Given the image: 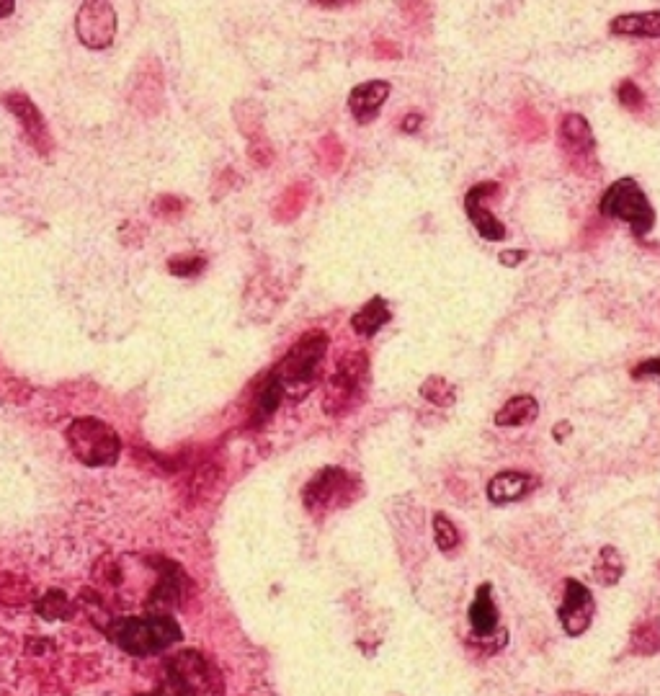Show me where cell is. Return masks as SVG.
<instances>
[{
	"mask_svg": "<svg viewBox=\"0 0 660 696\" xmlns=\"http://www.w3.org/2000/svg\"><path fill=\"white\" fill-rule=\"evenodd\" d=\"M75 457L88 467H111L122 452V439L109 423L98 418H78L65 431Z\"/></svg>",
	"mask_w": 660,
	"mask_h": 696,
	"instance_id": "8992f818",
	"label": "cell"
},
{
	"mask_svg": "<svg viewBox=\"0 0 660 696\" xmlns=\"http://www.w3.org/2000/svg\"><path fill=\"white\" fill-rule=\"evenodd\" d=\"M6 106L13 114L19 116L21 127H24V132L29 135V140L34 142V147H37L39 153L47 155L49 145H52V137H49L47 124H44L39 109L31 104V98L24 96V93H11V96H6Z\"/></svg>",
	"mask_w": 660,
	"mask_h": 696,
	"instance_id": "5bb4252c",
	"label": "cell"
},
{
	"mask_svg": "<svg viewBox=\"0 0 660 696\" xmlns=\"http://www.w3.org/2000/svg\"><path fill=\"white\" fill-rule=\"evenodd\" d=\"M421 124H423V116L421 114H408L403 119V124H400V129H403L405 135H413V132H416V129L421 127Z\"/></svg>",
	"mask_w": 660,
	"mask_h": 696,
	"instance_id": "4dcf8cb0",
	"label": "cell"
},
{
	"mask_svg": "<svg viewBox=\"0 0 660 696\" xmlns=\"http://www.w3.org/2000/svg\"><path fill=\"white\" fill-rule=\"evenodd\" d=\"M617 98L624 109H630V111L645 109V93L640 91V86H637L635 80H624L622 86L617 88Z\"/></svg>",
	"mask_w": 660,
	"mask_h": 696,
	"instance_id": "4316f807",
	"label": "cell"
},
{
	"mask_svg": "<svg viewBox=\"0 0 660 696\" xmlns=\"http://www.w3.org/2000/svg\"><path fill=\"white\" fill-rule=\"evenodd\" d=\"M599 212L609 220H619L630 225L635 238H645L655 227V209L650 204L648 194L642 191L635 178H619L604 191L599 204Z\"/></svg>",
	"mask_w": 660,
	"mask_h": 696,
	"instance_id": "277c9868",
	"label": "cell"
},
{
	"mask_svg": "<svg viewBox=\"0 0 660 696\" xmlns=\"http://www.w3.org/2000/svg\"><path fill=\"white\" fill-rule=\"evenodd\" d=\"M37 614L42 619H49V622L70 619V614H73V604H70V599L65 596V591L52 588V591L42 593V599L37 601Z\"/></svg>",
	"mask_w": 660,
	"mask_h": 696,
	"instance_id": "603a6c76",
	"label": "cell"
},
{
	"mask_svg": "<svg viewBox=\"0 0 660 696\" xmlns=\"http://www.w3.org/2000/svg\"><path fill=\"white\" fill-rule=\"evenodd\" d=\"M560 142H563V147L573 158L581 160L591 158L593 150H596V137H593L591 124L581 114L563 116V122H560Z\"/></svg>",
	"mask_w": 660,
	"mask_h": 696,
	"instance_id": "9a60e30c",
	"label": "cell"
},
{
	"mask_svg": "<svg viewBox=\"0 0 660 696\" xmlns=\"http://www.w3.org/2000/svg\"><path fill=\"white\" fill-rule=\"evenodd\" d=\"M34 599L31 583L24 575L6 573L0 570V604L3 606H24Z\"/></svg>",
	"mask_w": 660,
	"mask_h": 696,
	"instance_id": "7402d4cb",
	"label": "cell"
},
{
	"mask_svg": "<svg viewBox=\"0 0 660 696\" xmlns=\"http://www.w3.org/2000/svg\"><path fill=\"white\" fill-rule=\"evenodd\" d=\"M632 653L653 655L660 653V627L658 622H645L632 632Z\"/></svg>",
	"mask_w": 660,
	"mask_h": 696,
	"instance_id": "d4e9b609",
	"label": "cell"
},
{
	"mask_svg": "<svg viewBox=\"0 0 660 696\" xmlns=\"http://www.w3.org/2000/svg\"><path fill=\"white\" fill-rule=\"evenodd\" d=\"M142 696H171V694H142Z\"/></svg>",
	"mask_w": 660,
	"mask_h": 696,
	"instance_id": "d6a6232c",
	"label": "cell"
},
{
	"mask_svg": "<svg viewBox=\"0 0 660 696\" xmlns=\"http://www.w3.org/2000/svg\"><path fill=\"white\" fill-rule=\"evenodd\" d=\"M13 11H16V3H13V0H0V19L11 16Z\"/></svg>",
	"mask_w": 660,
	"mask_h": 696,
	"instance_id": "1f68e13d",
	"label": "cell"
},
{
	"mask_svg": "<svg viewBox=\"0 0 660 696\" xmlns=\"http://www.w3.org/2000/svg\"><path fill=\"white\" fill-rule=\"evenodd\" d=\"M593 580L599 586H617L624 575V560L614 547H601L593 560Z\"/></svg>",
	"mask_w": 660,
	"mask_h": 696,
	"instance_id": "44dd1931",
	"label": "cell"
},
{
	"mask_svg": "<svg viewBox=\"0 0 660 696\" xmlns=\"http://www.w3.org/2000/svg\"><path fill=\"white\" fill-rule=\"evenodd\" d=\"M109 637L119 648L137 658L163 653L181 640V627L171 614H150V617H124L106 627Z\"/></svg>",
	"mask_w": 660,
	"mask_h": 696,
	"instance_id": "6da1fadb",
	"label": "cell"
},
{
	"mask_svg": "<svg viewBox=\"0 0 660 696\" xmlns=\"http://www.w3.org/2000/svg\"><path fill=\"white\" fill-rule=\"evenodd\" d=\"M171 696H222L225 684L212 660L196 650H181L165 663Z\"/></svg>",
	"mask_w": 660,
	"mask_h": 696,
	"instance_id": "3957f363",
	"label": "cell"
},
{
	"mask_svg": "<svg viewBox=\"0 0 660 696\" xmlns=\"http://www.w3.org/2000/svg\"><path fill=\"white\" fill-rule=\"evenodd\" d=\"M75 29H78L80 42L88 49H104L114 42V34H117V13L111 3L93 0L78 11Z\"/></svg>",
	"mask_w": 660,
	"mask_h": 696,
	"instance_id": "9c48e42d",
	"label": "cell"
},
{
	"mask_svg": "<svg viewBox=\"0 0 660 696\" xmlns=\"http://www.w3.org/2000/svg\"><path fill=\"white\" fill-rule=\"evenodd\" d=\"M369 385V356L364 351H351L338 359V367L325 387V413L346 416L364 400Z\"/></svg>",
	"mask_w": 660,
	"mask_h": 696,
	"instance_id": "5b68a950",
	"label": "cell"
},
{
	"mask_svg": "<svg viewBox=\"0 0 660 696\" xmlns=\"http://www.w3.org/2000/svg\"><path fill=\"white\" fill-rule=\"evenodd\" d=\"M421 397H426L428 403H434L436 408H452L454 400H457V390L444 377L431 374L421 385Z\"/></svg>",
	"mask_w": 660,
	"mask_h": 696,
	"instance_id": "cb8c5ba5",
	"label": "cell"
},
{
	"mask_svg": "<svg viewBox=\"0 0 660 696\" xmlns=\"http://www.w3.org/2000/svg\"><path fill=\"white\" fill-rule=\"evenodd\" d=\"M204 266H207V261H204V258H171V263H168L171 274H176V276L202 274Z\"/></svg>",
	"mask_w": 660,
	"mask_h": 696,
	"instance_id": "83f0119b",
	"label": "cell"
},
{
	"mask_svg": "<svg viewBox=\"0 0 660 696\" xmlns=\"http://www.w3.org/2000/svg\"><path fill=\"white\" fill-rule=\"evenodd\" d=\"M392 320V310L387 305L385 297H372L367 305H361L359 310L351 315V330L356 336L361 338H372L377 336L379 330L385 328L387 323Z\"/></svg>",
	"mask_w": 660,
	"mask_h": 696,
	"instance_id": "ac0fdd59",
	"label": "cell"
},
{
	"mask_svg": "<svg viewBox=\"0 0 660 696\" xmlns=\"http://www.w3.org/2000/svg\"><path fill=\"white\" fill-rule=\"evenodd\" d=\"M359 493L361 485L351 472L343 467H323L302 490V503L310 513H328L349 506Z\"/></svg>",
	"mask_w": 660,
	"mask_h": 696,
	"instance_id": "52a82bcc",
	"label": "cell"
},
{
	"mask_svg": "<svg viewBox=\"0 0 660 696\" xmlns=\"http://www.w3.org/2000/svg\"><path fill=\"white\" fill-rule=\"evenodd\" d=\"M434 539H436V547H439L441 552L457 550L459 542H462L459 529L454 526V521L449 519V516H444V513H436L434 516Z\"/></svg>",
	"mask_w": 660,
	"mask_h": 696,
	"instance_id": "484cf974",
	"label": "cell"
},
{
	"mask_svg": "<svg viewBox=\"0 0 660 696\" xmlns=\"http://www.w3.org/2000/svg\"><path fill=\"white\" fill-rule=\"evenodd\" d=\"M284 387L279 385V379L274 377V374H269V377L263 379L261 387H258L256 392V408H253V421L263 423L269 421L271 416L276 413V408L282 405L284 400Z\"/></svg>",
	"mask_w": 660,
	"mask_h": 696,
	"instance_id": "ffe728a7",
	"label": "cell"
},
{
	"mask_svg": "<svg viewBox=\"0 0 660 696\" xmlns=\"http://www.w3.org/2000/svg\"><path fill=\"white\" fill-rule=\"evenodd\" d=\"M539 416V403L532 395H516L511 400H506L498 413H495V426L501 428H516L526 426V423H534Z\"/></svg>",
	"mask_w": 660,
	"mask_h": 696,
	"instance_id": "d6986e66",
	"label": "cell"
},
{
	"mask_svg": "<svg viewBox=\"0 0 660 696\" xmlns=\"http://www.w3.org/2000/svg\"><path fill=\"white\" fill-rule=\"evenodd\" d=\"M534 477L526 475V472L506 470L498 472V475L490 477L488 483V498L495 506H503V503H516L521 501L524 495L532 493Z\"/></svg>",
	"mask_w": 660,
	"mask_h": 696,
	"instance_id": "2e32d148",
	"label": "cell"
},
{
	"mask_svg": "<svg viewBox=\"0 0 660 696\" xmlns=\"http://www.w3.org/2000/svg\"><path fill=\"white\" fill-rule=\"evenodd\" d=\"M650 374H655V377H660V356H655V359H645L640 361L635 369H632V377L640 379V377H650Z\"/></svg>",
	"mask_w": 660,
	"mask_h": 696,
	"instance_id": "f1b7e54d",
	"label": "cell"
},
{
	"mask_svg": "<svg viewBox=\"0 0 660 696\" xmlns=\"http://www.w3.org/2000/svg\"><path fill=\"white\" fill-rule=\"evenodd\" d=\"M390 93L392 86L387 80H367V83H359V86L349 93V109L351 114L356 116V122H374L379 111H382V106L387 104Z\"/></svg>",
	"mask_w": 660,
	"mask_h": 696,
	"instance_id": "7c38bea8",
	"label": "cell"
},
{
	"mask_svg": "<svg viewBox=\"0 0 660 696\" xmlns=\"http://www.w3.org/2000/svg\"><path fill=\"white\" fill-rule=\"evenodd\" d=\"M495 191H498V184H495V181H485V184L472 186V189L465 194L467 220H470L472 227L480 232V238L490 240V243L506 240L508 235L506 225H503V222L498 220L488 207H485V199H488L490 194H495Z\"/></svg>",
	"mask_w": 660,
	"mask_h": 696,
	"instance_id": "8fae6325",
	"label": "cell"
},
{
	"mask_svg": "<svg viewBox=\"0 0 660 696\" xmlns=\"http://www.w3.org/2000/svg\"><path fill=\"white\" fill-rule=\"evenodd\" d=\"M155 570H158V583L147 596L145 606L150 614H171L176 606L184 604L186 588H189V578L176 562L163 560V557H153L150 560Z\"/></svg>",
	"mask_w": 660,
	"mask_h": 696,
	"instance_id": "ba28073f",
	"label": "cell"
},
{
	"mask_svg": "<svg viewBox=\"0 0 660 696\" xmlns=\"http://www.w3.org/2000/svg\"><path fill=\"white\" fill-rule=\"evenodd\" d=\"M467 619H470L472 635L477 640H493L495 635H503V632H498V606L493 601V586L490 583H483L477 588L475 599L467 609Z\"/></svg>",
	"mask_w": 660,
	"mask_h": 696,
	"instance_id": "4fadbf2b",
	"label": "cell"
},
{
	"mask_svg": "<svg viewBox=\"0 0 660 696\" xmlns=\"http://www.w3.org/2000/svg\"><path fill=\"white\" fill-rule=\"evenodd\" d=\"M526 258H529V253L526 251H503L501 256H498V261H501L503 266H508V269H516V266L524 263Z\"/></svg>",
	"mask_w": 660,
	"mask_h": 696,
	"instance_id": "f546056e",
	"label": "cell"
},
{
	"mask_svg": "<svg viewBox=\"0 0 660 696\" xmlns=\"http://www.w3.org/2000/svg\"><path fill=\"white\" fill-rule=\"evenodd\" d=\"M328 346L330 341L325 330H310L289 348L284 359L271 372L279 379V385L284 387V395L297 400V397H305L312 390L315 379H318L320 364L328 354Z\"/></svg>",
	"mask_w": 660,
	"mask_h": 696,
	"instance_id": "7a4b0ae2",
	"label": "cell"
},
{
	"mask_svg": "<svg viewBox=\"0 0 660 696\" xmlns=\"http://www.w3.org/2000/svg\"><path fill=\"white\" fill-rule=\"evenodd\" d=\"M614 37H635V39H660V11L642 13H622L609 24Z\"/></svg>",
	"mask_w": 660,
	"mask_h": 696,
	"instance_id": "e0dca14e",
	"label": "cell"
},
{
	"mask_svg": "<svg viewBox=\"0 0 660 696\" xmlns=\"http://www.w3.org/2000/svg\"><path fill=\"white\" fill-rule=\"evenodd\" d=\"M593 614H596V601H593L591 591L583 586L581 580L568 578L565 580V596L563 606L557 611L560 624H563L565 635L581 637L586 635L588 627L593 622Z\"/></svg>",
	"mask_w": 660,
	"mask_h": 696,
	"instance_id": "30bf717a",
	"label": "cell"
}]
</instances>
